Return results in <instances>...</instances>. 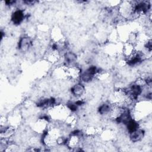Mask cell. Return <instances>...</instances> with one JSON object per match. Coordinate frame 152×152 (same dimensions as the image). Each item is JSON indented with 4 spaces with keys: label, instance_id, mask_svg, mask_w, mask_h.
<instances>
[{
    "label": "cell",
    "instance_id": "6da1fadb",
    "mask_svg": "<svg viewBox=\"0 0 152 152\" xmlns=\"http://www.w3.org/2000/svg\"><path fill=\"white\" fill-rule=\"evenodd\" d=\"M130 133V138L134 142H137L140 140L144 136V131L138 129Z\"/></svg>",
    "mask_w": 152,
    "mask_h": 152
},
{
    "label": "cell",
    "instance_id": "7a4b0ae2",
    "mask_svg": "<svg viewBox=\"0 0 152 152\" xmlns=\"http://www.w3.org/2000/svg\"><path fill=\"white\" fill-rule=\"evenodd\" d=\"M31 45V41L28 37H23L19 43V48L23 51H26Z\"/></svg>",
    "mask_w": 152,
    "mask_h": 152
},
{
    "label": "cell",
    "instance_id": "3957f363",
    "mask_svg": "<svg viewBox=\"0 0 152 152\" xmlns=\"http://www.w3.org/2000/svg\"><path fill=\"white\" fill-rule=\"evenodd\" d=\"M66 74L70 76V77L73 79H77V77H79L80 74V70L78 68L74 67H72L67 68L66 70Z\"/></svg>",
    "mask_w": 152,
    "mask_h": 152
},
{
    "label": "cell",
    "instance_id": "277c9868",
    "mask_svg": "<svg viewBox=\"0 0 152 152\" xmlns=\"http://www.w3.org/2000/svg\"><path fill=\"white\" fill-rule=\"evenodd\" d=\"M84 87L82 84H77L74 86L71 89L72 93L76 96H81L84 93Z\"/></svg>",
    "mask_w": 152,
    "mask_h": 152
},
{
    "label": "cell",
    "instance_id": "5b68a950",
    "mask_svg": "<svg viewBox=\"0 0 152 152\" xmlns=\"http://www.w3.org/2000/svg\"><path fill=\"white\" fill-rule=\"evenodd\" d=\"M24 18L23 12L21 10L16 11L12 16V20L15 24H19Z\"/></svg>",
    "mask_w": 152,
    "mask_h": 152
},
{
    "label": "cell",
    "instance_id": "8992f818",
    "mask_svg": "<svg viewBox=\"0 0 152 152\" xmlns=\"http://www.w3.org/2000/svg\"><path fill=\"white\" fill-rule=\"evenodd\" d=\"M76 58H77L76 55L74 54L71 53H68L66 54V57H65L66 62L68 64H73V63L75 61Z\"/></svg>",
    "mask_w": 152,
    "mask_h": 152
},
{
    "label": "cell",
    "instance_id": "52a82bcc",
    "mask_svg": "<svg viewBox=\"0 0 152 152\" xmlns=\"http://www.w3.org/2000/svg\"><path fill=\"white\" fill-rule=\"evenodd\" d=\"M126 124H127V129L130 133L134 131L138 128V124L132 120H131Z\"/></svg>",
    "mask_w": 152,
    "mask_h": 152
},
{
    "label": "cell",
    "instance_id": "ba28073f",
    "mask_svg": "<svg viewBox=\"0 0 152 152\" xmlns=\"http://www.w3.org/2000/svg\"><path fill=\"white\" fill-rule=\"evenodd\" d=\"M79 142V139L77 136V135H74L70 139V140L68 142V145L70 147L75 148V146H77L78 143Z\"/></svg>",
    "mask_w": 152,
    "mask_h": 152
},
{
    "label": "cell",
    "instance_id": "9c48e42d",
    "mask_svg": "<svg viewBox=\"0 0 152 152\" xmlns=\"http://www.w3.org/2000/svg\"><path fill=\"white\" fill-rule=\"evenodd\" d=\"M94 77L91 73L88 72L87 70L82 75V80L84 82H91Z\"/></svg>",
    "mask_w": 152,
    "mask_h": 152
},
{
    "label": "cell",
    "instance_id": "30bf717a",
    "mask_svg": "<svg viewBox=\"0 0 152 152\" xmlns=\"http://www.w3.org/2000/svg\"><path fill=\"white\" fill-rule=\"evenodd\" d=\"M111 110L112 108L110 106V105L108 104H104L102 106H101L99 108V112L101 114H106L111 112Z\"/></svg>",
    "mask_w": 152,
    "mask_h": 152
},
{
    "label": "cell",
    "instance_id": "8fae6325",
    "mask_svg": "<svg viewBox=\"0 0 152 152\" xmlns=\"http://www.w3.org/2000/svg\"><path fill=\"white\" fill-rule=\"evenodd\" d=\"M146 47L147 48V49L149 50V51H151V40H149V41H147V42L146 43Z\"/></svg>",
    "mask_w": 152,
    "mask_h": 152
},
{
    "label": "cell",
    "instance_id": "7c38bea8",
    "mask_svg": "<svg viewBox=\"0 0 152 152\" xmlns=\"http://www.w3.org/2000/svg\"><path fill=\"white\" fill-rule=\"evenodd\" d=\"M24 3H26L27 4H29V5H33L35 3V1H24Z\"/></svg>",
    "mask_w": 152,
    "mask_h": 152
}]
</instances>
